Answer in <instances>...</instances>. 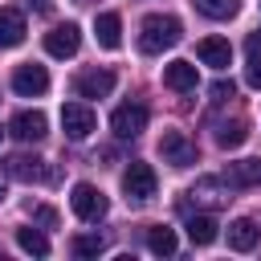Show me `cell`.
I'll list each match as a JSON object with an SVG mask.
<instances>
[{
    "mask_svg": "<svg viewBox=\"0 0 261 261\" xmlns=\"http://www.w3.org/2000/svg\"><path fill=\"white\" fill-rule=\"evenodd\" d=\"M0 200H4V179H0Z\"/></svg>",
    "mask_w": 261,
    "mask_h": 261,
    "instance_id": "f546056e",
    "label": "cell"
},
{
    "mask_svg": "<svg viewBox=\"0 0 261 261\" xmlns=\"http://www.w3.org/2000/svg\"><path fill=\"white\" fill-rule=\"evenodd\" d=\"M179 37H184V24H179L175 16L151 12V16L143 20V29H139V49H143V53H163V49L179 45Z\"/></svg>",
    "mask_w": 261,
    "mask_h": 261,
    "instance_id": "6da1fadb",
    "label": "cell"
},
{
    "mask_svg": "<svg viewBox=\"0 0 261 261\" xmlns=\"http://www.w3.org/2000/svg\"><path fill=\"white\" fill-rule=\"evenodd\" d=\"M224 237H228V249H237V253H249V249L261 241V228H257L249 216H241V220H232V224H228V232H224Z\"/></svg>",
    "mask_w": 261,
    "mask_h": 261,
    "instance_id": "5bb4252c",
    "label": "cell"
},
{
    "mask_svg": "<svg viewBox=\"0 0 261 261\" xmlns=\"http://www.w3.org/2000/svg\"><path fill=\"white\" fill-rule=\"evenodd\" d=\"M33 220H37V224H45V228H53V224H57V212L41 204V208H33Z\"/></svg>",
    "mask_w": 261,
    "mask_h": 261,
    "instance_id": "4316f807",
    "label": "cell"
},
{
    "mask_svg": "<svg viewBox=\"0 0 261 261\" xmlns=\"http://www.w3.org/2000/svg\"><path fill=\"white\" fill-rule=\"evenodd\" d=\"M163 86H167V90H179V94L196 90V65H192V61H171V65H163Z\"/></svg>",
    "mask_w": 261,
    "mask_h": 261,
    "instance_id": "e0dca14e",
    "label": "cell"
},
{
    "mask_svg": "<svg viewBox=\"0 0 261 261\" xmlns=\"http://www.w3.org/2000/svg\"><path fill=\"white\" fill-rule=\"evenodd\" d=\"M69 204H73V212L82 216V220H102L106 212H110V200L94 188V184H73V196H69Z\"/></svg>",
    "mask_w": 261,
    "mask_h": 261,
    "instance_id": "5b68a950",
    "label": "cell"
},
{
    "mask_svg": "<svg viewBox=\"0 0 261 261\" xmlns=\"http://www.w3.org/2000/svg\"><path fill=\"white\" fill-rule=\"evenodd\" d=\"M208 94H212V102H216V106H224V102L237 94V82H232V77H228V82L220 77V82H212V90H208Z\"/></svg>",
    "mask_w": 261,
    "mask_h": 261,
    "instance_id": "d4e9b609",
    "label": "cell"
},
{
    "mask_svg": "<svg viewBox=\"0 0 261 261\" xmlns=\"http://www.w3.org/2000/svg\"><path fill=\"white\" fill-rule=\"evenodd\" d=\"M61 126H65V139L82 143V139H90V135H94L98 114H94L86 102H65V106H61Z\"/></svg>",
    "mask_w": 261,
    "mask_h": 261,
    "instance_id": "3957f363",
    "label": "cell"
},
{
    "mask_svg": "<svg viewBox=\"0 0 261 261\" xmlns=\"http://www.w3.org/2000/svg\"><path fill=\"white\" fill-rule=\"evenodd\" d=\"M196 57H200L204 65H212V69H228V61H232V45H228L224 37H204V41L196 45Z\"/></svg>",
    "mask_w": 261,
    "mask_h": 261,
    "instance_id": "4fadbf2b",
    "label": "cell"
},
{
    "mask_svg": "<svg viewBox=\"0 0 261 261\" xmlns=\"http://www.w3.org/2000/svg\"><path fill=\"white\" fill-rule=\"evenodd\" d=\"M8 135L20 139V143H41V139L49 135V118H45L41 110H20V114H12Z\"/></svg>",
    "mask_w": 261,
    "mask_h": 261,
    "instance_id": "30bf717a",
    "label": "cell"
},
{
    "mask_svg": "<svg viewBox=\"0 0 261 261\" xmlns=\"http://www.w3.org/2000/svg\"><path fill=\"white\" fill-rule=\"evenodd\" d=\"M94 33H98V45L102 49H118L122 45V20H118V12H102L94 20Z\"/></svg>",
    "mask_w": 261,
    "mask_h": 261,
    "instance_id": "ac0fdd59",
    "label": "cell"
},
{
    "mask_svg": "<svg viewBox=\"0 0 261 261\" xmlns=\"http://www.w3.org/2000/svg\"><path fill=\"white\" fill-rule=\"evenodd\" d=\"M159 155H163V163H171V167H192V163H196V143H192L184 130H163Z\"/></svg>",
    "mask_w": 261,
    "mask_h": 261,
    "instance_id": "52a82bcc",
    "label": "cell"
},
{
    "mask_svg": "<svg viewBox=\"0 0 261 261\" xmlns=\"http://www.w3.org/2000/svg\"><path fill=\"white\" fill-rule=\"evenodd\" d=\"M147 249H151L155 257H171V253H175V228H167V224L147 228Z\"/></svg>",
    "mask_w": 261,
    "mask_h": 261,
    "instance_id": "ffe728a7",
    "label": "cell"
},
{
    "mask_svg": "<svg viewBox=\"0 0 261 261\" xmlns=\"http://www.w3.org/2000/svg\"><path fill=\"white\" fill-rule=\"evenodd\" d=\"M110 130H114L118 139H139V135L147 130V106H139V102H122V106L110 114Z\"/></svg>",
    "mask_w": 261,
    "mask_h": 261,
    "instance_id": "8992f818",
    "label": "cell"
},
{
    "mask_svg": "<svg viewBox=\"0 0 261 261\" xmlns=\"http://www.w3.org/2000/svg\"><path fill=\"white\" fill-rule=\"evenodd\" d=\"M245 53H249V57H261V37H257V33L245 41Z\"/></svg>",
    "mask_w": 261,
    "mask_h": 261,
    "instance_id": "83f0119b",
    "label": "cell"
},
{
    "mask_svg": "<svg viewBox=\"0 0 261 261\" xmlns=\"http://www.w3.org/2000/svg\"><path fill=\"white\" fill-rule=\"evenodd\" d=\"M69 249H73V257H98V253L106 249V241H102L98 232H77V237L69 241Z\"/></svg>",
    "mask_w": 261,
    "mask_h": 261,
    "instance_id": "cb8c5ba5",
    "label": "cell"
},
{
    "mask_svg": "<svg viewBox=\"0 0 261 261\" xmlns=\"http://www.w3.org/2000/svg\"><path fill=\"white\" fill-rule=\"evenodd\" d=\"M73 90H77V98H106L110 90H114V73L110 69H82L77 77H73Z\"/></svg>",
    "mask_w": 261,
    "mask_h": 261,
    "instance_id": "7c38bea8",
    "label": "cell"
},
{
    "mask_svg": "<svg viewBox=\"0 0 261 261\" xmlns=\"http://www.w3.org/2000/svg\"><path fill=\"white\" fill-rule=\"evenodd\" d=\"M0 171L12 175V179H20V184H37V179H53V175H57V171H49L45 159H37V155H8V159H0Z\"/></svg>",
    "mask_w": 261,
    "mask_h": 261,
    "instance_id": "277c9868",
    "label": "cell"
},
{
    "mask_svg": "<svg viewBox=\"0 0 261 261\" xmlns=\"http://www.w3.org/2000/svg\"><path fill=\"white\" fill-rule=\"evenodd\" d=\"M216 228H220V224H216L212 216H204V212H200V216H188V241H192V245H212V241H216Z\"/></svg>",
    "mask_w": 261,
    "mask_h": 261,
    "instance_id": "d6986e66",
    "label": "cell"
},
{
    "mask_svg": "<svg viewBox=\"0 0 261 261\" xmlns=\"http://www.w3.org/2000/svg\"><path fill=\"white\" fill-rule=\"evenodd\" d=\"M24 16L16 8H0V49H16L24 41Z\"/></svg>",
    "mask_w": 261,
    "mask_h": 261,
    "instance_id": "9a60e30c",
    "label": "cell"
},
{
    "mask_svg": "<svg viewBox=\"0 0 261 261\" xmlns=\"http://www.w3.org/2000/svg\"><path fill=\"white\" fill-rule=\"evenodd\" d=\"M196 204H204V208H224L228 200H232V184L224 179V175H204V179H196V188L188 192Z\"/></svg>",
    "mask_w": 261,
    "mask_h": 261,
    "instance_id": "9c48e42d",
    "label": "cell"
},
{
    "mask_svg": "<svg viewBox=\"0 0 261 261\" xmlns=\"http://www.w3.org/2000/svg\"><path fill=\"white\" fill-rule=\"evenodd\" d=\"M224 179L232 188H261V155L257 159H241V163H228Z\"/></svg>",
    "mask_w": 261,
    "mask_h": 261,
    "instance_id": "2e32d148",
    "label": "cell"
},
{
    "mask_svg": "<svg viewBox=\"0 0 261 261\" xmlns=\"http://www.w3.org/2000/svg\"><path fill=\"white\" fill-rule=\"evenodd\" d=\"M77 45H82V29L77 24H57V29L45 33V53L49 57H73Z\"/></svg>",
    "mask_w": 261,
    "mask_h": 261,
    "instance_id": "8fae6325",
    "label": "cell"
},
{
    "mask_svg": "<svg viewBox=\"0 0 261 261\" xmlns=\"http://www.w3.org/2000/svg\"><path fill=\"white\" fill-rule=\"evenodd\" d=\"M245 139H249V126H245L241 118H232V122H220V130H216V143H220V147H228V151H232V147H241Z\"/></svg>",
    "mask_w": 261,
    "mask_h": 261,
    "instance_id": "603a6c76",
    "label": "cell"
},
{
    "mask_svg": "<svg viewBox=\"0 0 261 261\" xmlns=\"http://www.w3.org/2000/svg\"><path fill=\"white\" fill-rule=\"evenodd\" d=\"M0 135H4V130H0Z\"/></svg>",
    "mask_w": 261,
    "mask_h": 261,
    "instance_id": "4dcf8cb0",
    "label": "cell"
},
{
    "mask_svg": "<svg viewBox=\"0 0 261 261\" xmlns=\"http://www.w3.org/2000/svg\"><path fill=\"white\" fill-rule=\"evenodd\" d=\"M12 90H16L20 98H41V94L49 90V73H45V65H37V61L16 65V69H12Z\"/></svg>",
    "mask_w": 261,
    "mask_h": 261,
    "instance_id": "ba28073f",
    "label": "cell"
},
{
    "mask_svg": "<svg viewBox=\"0 0 261 261\" xmlns=\"http://www.w3.org/2000/svg\"><path fill=\"white\" fill-rule=\"evenodd\" d=\"M16 245L33 257H49V237L41 228H16Z\"/></svg>",
    "mask_w": 261,
    "mask_h": 261,
    "instance_id": "44dd1931",
    "label": "cell"
},
{
    "mask_svg": "<svg viewBox=\"0 0 261 261\" xmlns=\"http://www.w3.org/2000/svg\"><path fill=\"white\" fill-rule=\"evenodd\" d=\"M155 188H159V179H155V167L151 163H130L122 171V192H126L130 204H147L155 196Z\"/></svg>",
    "mask_w": 261,
    "mask_h": 261,
    "instance_id": "7a4b0ae2",
    "label": "cell"
},
{
    "mask_svg": "<svg viewBox=\"0 0 261 261\" xmlns=\"http://www.w3.org/2000/svg\"><path fill=\"white\" fill-rule=\"evenodd\" d=\"M196 8L208 16V20H232L241 12V0H196Z\"/></svg>",
    "mask_w": 261,
    "mask_h": 261,
    "instance_id": "7402d4cb",
    "label": "cell"
},
{
    "mask_svg": "<svg viewBox=\"0 0 261 261\" xmlns=\"http://www.w3.org/2000/svg\"><path fill=\"white\" fill-rule=\"evenodd\" d=\"M245 82L253 90H261V57H249V69H245Z\"/></svg>",
    "mask_w": 261,
    "mask_h": 261,
    "instance_id": "484cf974",
    "label": "cell"
},
{
    "mask_svg": "<svg viewBox=\"0 0 261 261\" xmlns=\"http://www.w3.org/2000/svg\"><path fill=\"white\" fill-rule=\"evenodd\" d=\"M29 4H33L37 12H53V0H29Z\"/></svg>",
    "mask_w": 261,
    "mask_h": 261,
    "instance_id": "f1b7e54d",
    "label": "cell"
}]
</instances>
